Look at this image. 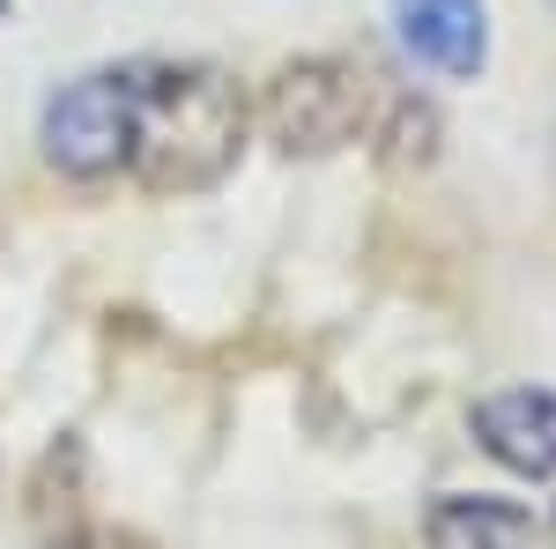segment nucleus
Returning <instances> with one entry per match:
<instances>
[{"label": "nucleus", "mask_w": 556, "mask_h": 549, "mask_svg": "<svg viewBox=\"0 0 556 549\" xmlns=\"http://www.w3.org/2000/svg\"><path fill=\"white\" fill-rule=\"evenodd\" d=\"M245 149V97L223 67H134L127 171L149 194H201Z\"/></svg>", "instance_id": "nucleus-1"}, {"label": "nucleus", "mask_w": 556, "mask_h": 549, "mask_svg": "<svg viewBox=\"0 0 556 549\" xmlns=\"http://www.w3.org/2000/svg\"><path fill=\"white\" fill-rule=\"evenodd\" d=\"M364 75L349 60H290L275 83H267V104H260V127L282 157H334L364 134Z\"/></svg>", "instance_id": "nucleus-2"}, {"label": "nucleus", "mask_w": 556, "mask_h": 549, "mask_svg": "<svg viewBox=\"0 0 556 549\" xmlns=\"http://www.w3.org/2000/svg\"><path fill=\"white\" fill-rule=\"evenodd\" d=\"M127 141H134V67L83 75L45 104V157L67 178L127 171Z\"/></svg>", "instance_id": "nucleus-3"}, {"label": "nucleus", "mask_w": 556, "mask_h": 549, "mask_svg": "<svg viewBox=\"0 0 556 549\" xmlns=\"http://www.w3.org/2000/svg\"><path fill=\"white\" fill-rule=\"evenodd\" d=\"M468 431L482 438L490 461H505L527 483H549L556 475V394L549 386H505V394L475 401Z\"/></svg>", "instance_id": "nucleus-4"}, {"label": "nucleus", "mask_w": 556, "mask_h": 549, "mask_svg": "<svg viewBox=\"0 0 556 549\" xmlns=\"http://www.w3.org/2000/svg\"><path fill=\"white\" fill-rule=\"evenodd\" d=\"M393 23H401L408 52L424 67H438V75H453V83L482 75V60H490V15H482V0H393Z\"/></svg>", "instance_id": "nucleus-5"}, {"label": "nucleus", "mask_w": 556, "mask_h": 549, "mask_svg": "<svg viewBox=\"0 0 556 549\" xmlns=\"http://www.w3.org/2000/svg\"><path fill=\"white\" fill-rule=\"evenodd\" d=\"M424 549H542V527L513 498H438L424 512Z\"/></svg>", "instance_id": "nucleus-6"}, {"label": "nucleus", "mask_w": 556, "mask_h": 549, "mask_svg": "<svg viewBox=\"0 0 556 549\" xmlns=\"http://www.w3.org/2000/svg\"><path fill=\"white\" fill-rule=\"evenodd\" d=\"M430 149H438L430 104H401V112H393V149H386V164H430Z\"/></svg>", "instance_id": "nucleus-7"}, {"label": "nucleus", "mask_w": 556, "mask_h": 549, "mask_svg": "<svg viewBox=\"0 0 556 549\" xmlns=\"http://www.w3.org/2000/svg\"><path fill=\"white\" fill-rule=\"evenodd\" d=\"M549 542H556V512H549Z\"/></svg>", "instance_id": "nucleus-8"}]
</instances>
